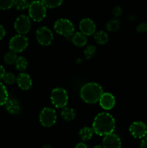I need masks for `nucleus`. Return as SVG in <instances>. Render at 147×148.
Masks as SVG:
<instances>
[{
	"label": "nucleus",
	"mask_w": 147,
	"mask_h": 148,
	"mask_svg": "<svg viewBox=\"0 0 147 148\" xmlns=\"http://www.w3.org/2000/svg\"><path fill=\"white\" fill-rule=\"evenodd\" d=\"M94 132L99 136L111 134L115 129V120L108 113L102 112L95 116L92 124Z\"/></svg>",
	"instance_id": "1"
},
{
	"label": "nucleus",
	"mask_w": 147,
	"mask_h": 148,
	"mask_svg": "<svg viewBox=\"0 0 147 148\" xmlns=\"http://www.w3.org/2000/svg\"><path fill=\"white\" fill-rule=\"evenodd\" d=\"M103 93L102 87L95 82H89L83 85L80 90V96L84 102L93 104L99 101Z\"/></svg>",
	"instance_id": "2"
},
{
	"label": "nucleus",
	"mask_w": 147,
	"mask_h": 148,
	"mask_svg": "<svg viewBox=\"0 0 147 148\" xmlns=\"http://www.w3.org/2000/svg\"><path fill=\"white\" fill-rule=\"evenodd\" d=\"M47 7L41 1L35 0L31 3L28 7V13L30 18L35 22H40L46 17L47 13Z\"/></svg>",
	"instance_id": "3"
},
{
	"label": "nucleus",
	"mask_w": 147,
	"mask_h": 148,
	"mask_svg": "<svg viewBox=\"0 0 147 148\" xmlns=\"http://www.w3.org/2000/svg\"><path fill=\"white\" fill-rule=\"evenodd\" d=\"M50 101L56 108H64L67 105L69 101L67 92L63 88H54L50 93Z\"/></svg>",
	"instance_id": "4"
},
{
	"label": "nucleus",
	"mask_w": 147,
	"mask_h": 148,
	"mask_svg": "<svg viewBox=\"0 0 147 148\" xmlns=\"http://www.w3.org/2000/svg\"><path fill=\"white\" fill-rule=\"evenodd\" d=\"M53 28L58 34L64 37H70L74 31L73 23L67 19H59L56 20L53 25Z\"/></svg>",
	"instance_id": "5"
},
{
	"label": "nucleus",
	"mask_w": 147,
	"mask_h": 148,
	"mask_svg": "<svg viewBox=\"0 0 147 148\" xmlns=\"http://www.w3.org/2000/svg\"><path fill=\"white\" fill-rule=\"evenodd\" d=\"M28 46V39L24 35L18 34L13 36L10 40V49L15 53H20L25 50Z\"/></svg>",
	"instance_id": "6"
},
{
	"label": "nucleus",
	"mask_w": 147,
	"mask_h": 148,
	"mask_svg": "<svg viewBox=\"0 0 147 148\" xmlns=\"http://www.w3.org/2000/svg\"><path fill=\"white\" fill-rule=\"evenodd\" d=\"M40 122L43 127H50L54 125L57 120V115L54 109L46 107L40 112L39 116Z\"/></svg>",
	"instance_id": "7"
},
{
	"label": "nucleus",
	"mask_w": 147,
	"mask_h": 148,
	"mask_svg": "<svg viewBox=\"0 0 147 148\" xmlns=\"http://www.w3.org/2000/svg\"><path fill=\"white\" fill-rule=\"evenodd\" d=\"M36 39L42 46H49L53 40V33L47 27H41L36 31Z\"/></svg>",
	"instance_id": "8"
},
{
	"label": "nucleus",
	"mask_w": 147,
	"mask_h": 148,
	"mask_svg": "<svg viewBox=\"0 0 147 148\" xmlns=\"http://www.w3.org/2000/svg\"><path fill=\"white\" fill-rule=\"evenodd\" d=\"M14 27L16 32L19 34H26L30 31L31 27V22L30 18L24 14L19 16L14 22Z\"/></svg>",
	"instance_id": "9"
},
{
	"label": "nucleus",
	"mask_w": 147,
	"mask_h": 148,
	"mask_svg": "<svg viewBox=\"0 0 147 148\" xmlns=\"http://www.w3.org/2000/svg\"><path fill=\"white\" fill-rule=\"evenodd\" d=\"M129 132L134 138H144L147 134V127L142 121H134L130 126Z\"/></svg>",
	"instance_id": "10"
},
{
	"label": "nucleus",
	"mask_w": 147,
	"mask_h": 148,
	"mask_svg": "<svg viewBox=\"0 0 147 148\" xmlns=\"http://www.w3.org/2000/svg\"><path fill=\"white\" fill-rule=\"evenodd\" d=\"M121 145L120 139L113 132L105 135L102 140L103 148H121Z\"/></svg>",
	"instance_id": "11"
},
{
	"label": "nucleus",
	"mask_w": 147,
	"mask_h": 148,
	"mask_svg": "<svg viewBox=\"0 0 147 148\" xmlns=\"http://www.w3.org/2000/svg\"><path fill=\"white\" fill-rule=\"evenodd\" d=\"M79 30L85 36H91L96 31V25L91 19L84 18L79 23Z\"/></svg>",
	"instance_id": "12"
},
{
	"label": "nucleus",
	"mask_w": 147,
	"mask_h": 148,
	"mask_svg": "<svg viewBox=\"0 0 147 148\" xmlns=\"http://www.w3.org/2000/svg\"><path fill=\"white\" fill-rule=\"evenodd\" d=\"M99 101L100 106L105 110H110L115 106V98L110 92H103Z\"/></svg>",
	"instance_id": "13"
},
{
	"label": "nucleus",
	"mask_w": 147,
	"mask_h": 148,
	"mask_svg": "<svg viewBox=\"0 0 147 148\" xmlns=\"http://www.w3.org/2000/svg\"><path fill=\"white\" fill-rule=\"evenodd\" d=\"M16 82H17L19 88L22 90H24L30 89L32 86V84H33L32 79L30 75L27 73H24V72H21L20 74H19Z\"/></svg>",
	"instance_id": "14"
},
{
	"label": "nucleus",
	"mask_w": 147,
	"mask_h": 148,
	"mask_svg": "<svg viewBox=\"0 0 147 148\" xmlns=\"http://www.w3.org/2000/svg\"><path fill=\"white\" fill-rule=\"evenodd\" d=\"M6 109L10 113V114L12 115H17L20 112V105L18 101L16 99H10L7 101V102L5 104Z\"/></svg>",
	"instance_id": "15"
},
{
	"label": "nucleus",
	"mask_w": 147,
	"mask_h": 148,
	"mask_svg": "<svg viewBox=\"0 0 147 148\" xmlns=\"http://www.w3.org/2000/svg\"><path fill=\"white\" fill-rule=\"evenodd\" d=\"M71 41L76 46L82 47V46H84L87 43V38H86V36L81 32L80 33L77 32L75 34L72 35Z\"/></svg>",
	"instance_id": "16"
},
{
	"label": "nucleus",
	"mask_w": 147,
	"mask_h": 148,
	"mask_svg": "<svg viewBox=\"0 0 147 148\" xmlns=\"http://www.w3.org/2000/svg\"><path fill=\"white\" fill-rule=\"evenodd\" d=\"M94 38L97 44L105 45L109 40V36L106 32L103 30H99L94 33Z\"/></svg>",
	"instance_id": "17"
},
{
	"label": "nucleus",
	"mask_w": 147,
	"mask_h": 148,
	"mask_svg": "<svg viewBox=\"0 0 147 148\" xmlns=\"http://www.w3.org/2000/svg\"><path fill=\"white\" fill-rule=\"evenodd\" d=\"M61 115L63 117L64 120L67 121H71L74 120L76 117V113H75L74 110L71 108H69V107H64L63 109L62 110Z\"/></svg>",
	"instance_id": "18"
},
{
	"label": "nucleus",
	"mask_w": 147,
	"mask_h": 148,
	"mask_svg": "<svg viewBox=\"0 0 147 148\" xmlns=\"http://www.w3.org/2000/svg\"><path fill=\"white\" fill-rule=\"evenodd\" d=\"M94 130L93 129L91 128V127H83L82 130L79 131V137L82 139L83 141H87V140H90L94 134Z\"/></svg>",
	"instance_id": "19"
},
{
	"label": "nucleus",
	"mask_w": 147,
	"mask_h": 148,
	"mask_svg": "<svg viewBox=\"0 0 147 148\" xmlns=\"http://www.w3.org/2000/svg\"><path fill=\"white\" fill-rule=\"evenodd\" d=\"M9 100V94L6 87L0 82V106L5 105Z\"/></svg>",
	"instance_id": "20"
},
{
	"label": "nucleus",
	"mask_w": 147,
	"mask_h": 148,
	"mask_svg": "<svg viewBox=\"0 0 147 148\" xmlns=\"http://www.w3.org/2000/svg\"><path fill=\"white\" fill-rule=\"evenodd\" d=\"M15 66L16 69L20 72H23L26 69L27 66V60L23 56H19L16 59L15 62Z\"/></svg>",
	"instance_id": "21"
},
{
	"label": "nucleus",
	"mask_w": 147,
	"mask_h": 148,
	"mask_svg": "<svg viewBox=\"0 0 147 148\" xmlns=\"http://www.w3.org/2000/svg\"><path fill=\"white\" fill-rule=\"evenodd\" d=\"M120 23L117 19L111 20L106 23V29L110 32H115L120 29Z\"/></svg>",
	"instance_id": "22"
},
{
	"label": "nucleus",
	"mask_w": 147,
	"mask_h": 148,
	"mask_svg": "<svg viewBox=\"0 0 147 148\" xmlns=\"http://www.w3.org/2000/svg\"><path fill=\"white\" fill-rule=\"evenodd\" d=\"M17 59V53H15V52L12 51L11 50L9 52H7L4 56V62L6 64H14Z\"/></svg>",
	"instance_id": "23"
},
{
	"label": "nucleus",
	"mask_w": 147,
	"mask_h": 148,
	"mask_svg": "<svg viewBox=\"0 0 147 148\" xmlns=\"http://www.w3.org/2000/svg\"><path fill=\"white\" fill-rule=\"evenodd\" d=\"M42 2L48 8H56L63 3V0H41Z\"/></svg>",
	"instance_id": "24"
},
{
	"label": "nucleus",
	"mask_w": 147,
	"mask_h": 148,
	"mask_svg": "<svg viewBox=\"0 0 147 148\" xmlns=\"http://www.w3.org/2000/svg\"><path fill=\"white\" fill-rule=\"evenodd\" d=\"M30 3L27 0H15L14 3V7L17 10H24L28 8Z\"/></svg>",
	"instance_id": "25"
},
{
	"label": "nucleus",
	"mask_w": 147,
	"mask_h": 148,
	"mask_svg": "<svg viewBox=\"0 0 147 148\" xmlns=\"http://www.w3.org/2000/svg\"><path fill=\"white\" fill-rule=\"evenodd\" d=\"M2 79L7 85H13L17 81V77L12 72H5Z\"/></svg>",
	"instance_id": "26"
},
{
	"label": "nucleus",
	"mask_w": 147,
	"mask_h": 148,
	"mask_svg": "<svg viewBox=\"0 0 147 148\" xmlns=\"http://www.w3.org/2000/svg\"><path fill=\"white\" fill-rule=\"evenodd\" d=\"M96 51H97L96 46L90 45V46H88L85 49L84 55H85V56H86V59H91V58L93 57V56H95Z\"/></svg>",
	"instance_id": "27"
},
{
	"label": "nucleus",
	"mask_w": 147,
	"mask_h": 148,
	"mask_svg": "<svg viewBox=\"0 0 147 148\" xmlns=\"http://www.w3.org/2000/svg\"><path fill=\"white\" fill-rule=\"evenodd\" d=\"M15 0H0V10H9L14 6Z\"/></svg>",
	"instance_id": "28"
},
{
	"label": "nucleus",
	"mask_w": 147,
	"mask_h": 148,
	"mask_svg": "<svg viewBox=\"0 0 147 148\" xmlns=\"http://www.w3.org/2000/svg\"><path fill=\"white\" fill-rule=\"evenodd\" d=\"M137 31L139 33H144L147 31V23H141L137 26Z\"/></svg>",
	"instance_id": "29"
},
{
	"label": "nucleus",
	"mask_w": 147,
	"mask_h": 148,
	"mask_svg": "<svg viewBox=\"0 0 147 148\" xmlns=\"http://www.w3.org/2000/svg\"><path fill=\"white\" fill-rule=\"evenodd\" d=\"M122 8H121L120 7H119V6H116V7H114L113 10H112V14H113V15L116 17H120V16L122 14Z\"/></svg>",
	"instance_id": "30"
},
{
	"label": "nucleus",
	"mask_w": 147,
	"mask_h": 148,
	"mask_svg": "<svg viewBox=\"0 0 147 148\" xmlns=\"http://www.w3.org/2000/svg\"><path fill=\"white\" fill-rule=\"evenodd\" d=\"M5 34H6L5 29H4V27H3L2 25H0V40H1V39L5 36Z\"/></svg>",
	"instance_id": "31"
},
{
	"label": "nucleus",
	"mask_w": 147,
	"mask_h": 148,
	"mask_svg": "<svg viewBox=\"0 0 147 148\" xmlns=\"http://www.w3.org/2000/svg\"><path fill=\"white\" fill-rule=\"evenodd\" d=\"M140 148H147V137H144L140 145Z\"/></svg>",
	"instance_id": "32"
},
{
	"label": "nucleus",
	"mask_w": 147,
	"mask_h": 148,
	"mask_svg": "<svg viewBox=\"0 0 147 148\" xmlns=\"http://www.w3.org/2000/svg\"><path fill=\"white\" fill-rule=\"evenodd\" d=\"M4 74H5V70H4V68L3 67V66L0 65V80L3 78Z\"/></svg>",
	"instance_id": "33"
},
{
	"label": "nucleus",
	"mask_w": 147,
	"mask_h": 148,
	"mask_svg": "<svg viewBox=\"0 0 147 148\" xmlns=\"http://www.w3.org/2000/svg\"><path fill=\"white\" fill-rule=\"evenodd\" d=\"M75 148H87V147H86V145L84 144V143H79V144L76 145V146L75 147Z\"/></svg>",
	"instance_id": "34"
},
{
	"label": "nucleus",
	"mask_w": 147,
	"mask_h": 148,
	"mask_svg": "<svg viewBox=\"0 0 147 148\" xmlns=\"http://www.w3.org/2000/svg\"><path fill=\"white\" fill-rule=\"evenodd\" d=\"M43 148H53L50 145H46L43 147Z\"/></svg>",
	"instance_id": "35"
},
{
	"label": "nucleus",
	"mask_w": 147,
	"mask_h": 148,
	"mask_svg": "<svg viewBox=\"0 0 147 148\" xmlns=\"http://www.w3.org/2000/svg\"><path fill=\"white\" fill-rule=\"evenodd\" d=\"M93 148H103V147H102V146H100V145H96V146H95Z\"/></svg>",
	"instance_id": "36"
}]
</instances>
